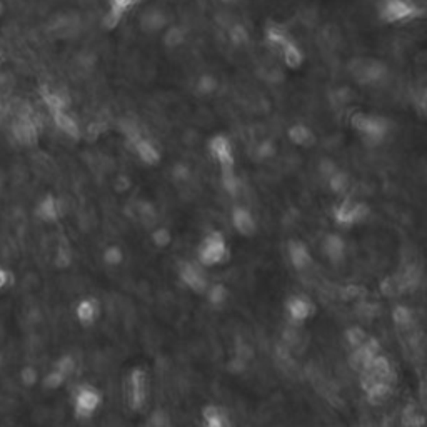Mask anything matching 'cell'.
<instances>
[{
  "instance_id": "cell-1",
  "label": "cell",
  "mask_w": 427,
  "mask_h": 427,
  "mask_svg": "<svg viewBox=\"0 0 427 427\" xmlns=\"http://www.w3.org/2000/svg\"><path fill=\"white\" fill-rule=\"evenodd\" d=\"M349 125L357 137L369 147H379L386 144L392 132L391 121L382 114L357 110L349 117Z\"/></svg>"
},
{
  "instance_id": "cell-9",
  "label": "cell",
  "mask_w": 427,
  "mask_h": 427,
  "mask_svg": "<svg viewBox=\"0 0 427 427\" xmlns=\"http://www.w3.org/2000/svg\"><path fill=\"white\" fill-rule=\"evenodd\" d=\"M62 214V201L56 194H45L34 207V215H36L37 221L44 222V224H56V222L60 221Z\"/></svg>"
},
{
  "instance_id": "cell-8",
  "label": "cell",
  "mask_w": 427,
  "mask_h": 427,
  "mask_svg": "<svg viewBox=\"0 0 427 427\" xmlns=\"http://www.w3.org/2000/svg\"><path fill=\"white\" fill-rule=\"evenodd\" d=\"M138 3H141V0H107V10L102 17L103 29H117L125 15L136 9Z\"/></svg>"
},
{
  "instance_id": "cell-38",
  "label": "cell",
  "mask_w": 427,
  "mask_h": 427,
  "mask_svg": "<svg viewBox=\"0 0 427 427\" xmlns=\"http://www.w3.org/2000/svg\"><path fill=\"white\" fill-rule=\"evenodd\" d=\"M174 177L179 182H187L188 177H191V169L184 164H177L174 167Z\"/></svg>"
},
{
  "instance_id": "cell-16",
  "label": "cell",
  "mask_w": 427,
  "mask_h": 427,
  "mask_svg": "<svg viewBox=\"0 0 427 427\" xmlns=\"http://www.w3.org/2000/svg\"><path fill=\"white\" fill-rule=\"evenodd\" d=\"M286 310L294 324H302V322H306L314 314L315 307L309 297H306L302 294H295L291 295L289 301H287Z\"/></svg>"
},
{
  "instance_id": "cell-7",
  "label": "cell",
  "mask_w": 427,
  "mask_h": 427,
  "mask_svg": "<svg viewBox=\"0 0 427 427\" xmlns=\"http://www.w3.org/2000/svg\"><path fill=\"white\" fill-rule=\"evenodd\" d=\"M207 151L219 169H234L236 167V152H234L232 141L224 134H215L207 142Z\"/></svg>"
},
{
  "instance_id": "cell-37",
  "label": "cell",
  "mask_w": 427,
  "mask_h": 427,
  "mask_svg": "<svg viewBox=\"0 0 427 427\" xmlns=\"http://www.w3.org/2000/svg\"><path fill=\"white\" fill-rule=\"evenodd\" d=\"M207 294H209L210 301H212L214 304H221V302L225 299L227 291H225V287H224V286H221V284H215V286L209 287V291H207Z\"/></svg>"
},
{
  "instance_id": "cell-25",
  "label": "cell",
  "mask_w": 427,
  "mask_h": 427,
  "mask_svg": "<svg viewBox=\"0 0 427 427\" xmlns=\"http://www.w3.org/2000/svg\"><path fill=\"white\" fill-rule=\"evenodd\" d=\"M219 175H221V186L224 188L225 194H229L230 197H236L239 195L242 188V180L239 174L234 169H219Z\"/></svg>"
},
{
  "instance_id": "cell-24",
  "label": "cell",
  "mask_w": 427,
  "mask_h": 427,
  "mask_svg": "<svg viewBox=\"0 0 427 427\" xmlns=\"http://www.w3.org/2000/svg\"><path fill=\"white\" fill-rule=\"evenodd\" d=\"M129 398H130V404L132 407H141L142 402L145 399V376L142 371L134 372L129 379Z\"/></svg>"
},
{
  "instance_id": "cell-39",
  "label": "cell",
  "mask_w": 427,
  "mask_h": 427,
  "mask_svg": "<svg viewBox=\"0 0 427 427\" xmlns=\"http://www.w3.org/2000/svg\"><path fill=\"white\" fill-rule=\"evenodd\" d=\"M10 279H12V274H10V271H7V269L0 267V291H2L3 287L9 286Z\"/></svg>"
},
{
  "instance_id": "cell-31",
  "label": "cell",
  "mask_w": 427,
  "mask_h": 427,
  "mask_svg": "<svg viewBox=\"0 0 427 427\" xmlns=\"http://www.w3.org/2000/svg\"><path fill=\"white\" fill-rule=\"evenodd\" d=\"M392 317H394V322L398 324L401 329H407V327H413L414 324V317H413V310L407 309L404 306H398L392 313Z\"/></svg>"
},
{
  "instance_id": "cell-35",
  "label": "cell",
  "mask_w": 427,
  "mask_h": 427,
  "mask_svg": "<svg viewBox=\"0 0 427 427\" xmlns=\"http://www.w3.org/2000/svg\"><path fill=\"white\" fill-rule=\"evenodd\" d=\"M345 337H347V342L351 344L352 349L359 347V345H363L364 342L369 339L361 327H352V329H349L347 332H345Z\"/></svg>"
},
{
  "instance_id": "cell-13",
  "label": "cell",
  "mask_w": 427,
  "mask_h": 427,
  "mask_svg": "<svg viewBox=\"0 0 427 427\" xmlns=\"http://www.w3.org/2000/svg\"><path fill=\"white\" fill-rule=\"evenodd\" d=\"M321 249L324 252L326 259L334 265L344 263L345 254H347V244H345L344 237L337 232H327L322 237Z\"/></svg>"
},
{
  "instance_id": "cell-28",
  "label": "cell",
  "mask_w": 427,
  "mask_h": 427,
  "mask_svg": "<svg viewBox=\"0 0 427 427\" xmlns=\"http://www.w3.org/2000/svg\"><path fill=\"white\" fill-rule=\"evenodd\" d=\"M204 419H206V427H230L229 419L219 407H206L204 409Z\"/></svg>"
},
{
  "instance_id": "cell-14",
  "label": "cell",
  "mask_w": 427,
  "mask_h": 427,
  "mask_svg": "<svg viewBox=\"0 0 427 427\" xmlns=\"http://www.w3.org/2000/svg\"><path fill=\"white\" fill-rule=\"evenodd\" d=\"M134 154L138 160H141L144 165H149V167H154V165H159L160 160H162V152L160 149L157 147V144L151 138L147 137H138L137 141H134L130 144Z\"/></svg>"
},
{
  "instance_id": "cell-22",
  "label": "cell",
  "mask_w": 427,
  "mask_h": 427,
  "mask_svg": "<svg viewBox=\"0 0 427 427\" xmlns=\"http://www.w3.org/2000/svg\"><path fill=\"white\" fill-rule=\"evenodd\" d=\"M40 99H42V103H44L45 109L49 110V114L51 115L71 109V102H69V97L64 94V92L52 90V88H44L40 94Z\"/></svg>"
},
{
  "instance_id": "cell-15",
  "label": "cell",
  "mask_w": 427,
  "mask_h": 427,
  "mask_svg": "<svg viewBox=\"0 0 427 427\" xmlns=\"http://www.w3.org/2000/svg\"><path fill=\"white\" fill-rule=\"evenodd\" d=\"M287 257L292 267L297 272H304L310 267L314 263L310 249L301 239H291L287 242Z\"/></svg>"
},
{
  "instance_id": "cell-29",
  "label": "cell",
  "mask_w": 427,
  "mask_h": 427,
  "mask_svg": "<svg viewBox=\"0 0 427 427\" xmlns=\"http://www.w3.org/2000/svg\"><path fill=\"white\" fill-rule=\"evenodd\" d=\"M219 88V80L217 77H214L212 74H202L195 82V92L202 97H209L212 95L215 90Z\"/></svg>"
},
{
  "instance_id": "cell-36",
  "label": "cell",
  "mask_w": 427,
  "mask_h": 427,
  "mask_svg": "<svg viewBox=\"0 0 427 427\" xmlns=\"http://www.w3.org/2000/svg\"><path fill=\"white\" fill-rule=\"evenodd\" d=\"M56 263L59 267H67V265L72 263V252L69 245H64V244L59 245V249H57Z\"/></svg>"
},
{
  "instance_id": "cell-40",
  "label": "cell",
  "mask_w": 427,
  "mask_h": 427,
  "mask_svg": "<svg viewBox=\"0 0 427 427\" xmlns=\"http://www.w3.org/2000/svg\"><path fill=\"white\" fill-rule=\"evenodd\" d=\"M3 112H5V102H3V99L0 97V122H2V119H3Z\"/></svg>"
},
{
  "instance_id": "cell-17",
  "label": "cell",
  "mask_w": 427,
  "mask_h": 427,
  "mask_svg": "<svg viewBox=\"0 0 427 427\" xmlns=\"http://www.w3.org/2000/svg\"><path fill=\"white\" fill-rule=\"evenodd\" d=\"M53 125H56V129L59 130L60 134L65 137L72 138V141H80L84 136L82 132V127H80L79 121L74 117V115L71 114V110H64V112H59V114H53L51 115Z\"/></svg>"
},
{
  "instance_id": "cell-5",
  "label": "cell",
  "mask_w": 427,
  "mask_h": 427,
  "mask_svg": "<svg viewBox=\"0 0 427 427\" xmlns=\"http://www.w3.org/2000/svg\"><path fill=\"white\" fill-rule=\"evenodd\" d=\"M351 75L359 86L377 87L389 77V69L379 59H357L351 65Z\"/></svg>"
},
{
  "instance_id": "cell-42",
  "label": "cell",
  "mask_w": 427,
  "mask_h": 427,
  "mask_svg": "<svg viewBox=\"0 0 427 427\" xmlns=\"http://www.w3.org/2000/svg\"><path fill=\"white\" fill-rule=\"evenodd\" d=\"M221 2H222V3H232L234 0H221Z\"/></svg>"
},
{
  "instance_id": "cell-3",
  "label": "cell",
  "mask_w": 427,
  "mask_h": 427,
  "mask_svg": "<svg viewBox=\"0 0 427 427\" xmlns=\"http://www.w3.org/2000/svg\"><path fill=\"white\" fill-rule=\"evenodd\" d=\"M372 210L371 206L364 201H357L352 197L339 199V202L332 207V219L334 224L341 229H352L364 224L371 217Z\"/></svg>"
},
{
  "instance_id": "cell-33",
  "label": "cell",
  "mask_w": 427,
  "mask_h": 427,
  "mask_svg": "<svg viewBox=\"0 0 427 427\" xmlns=\"http://www.w3.org/2000/svg\"><path fill=\"white\" fill-rule=\"evenodd\" d=\"M277 147L274 142L271 138H265V141L260 142L259 145L256 147V157L259 160H269L276 156Z\"/></svg>"
},
{
  "instance_id": "cell-19",
  "label": "cell",
  "mask_w": 427,
  "mask_h": 427,
  "mask_svg": "<svg viewBox=\"0 0 427 427\" xmlns=\"http://www.w3.org/2000/svg\"><path fill=\"white\" fill-rule=\"evenodd\" d=\"M279 56L280 59H282L284 65H286L287 69H291V71H299V69L306 64V52H304V49L297 44L295 38H292V40L287 42V44L280 49Z\"/></svg>"
},
{
  "instance_id": "cell-12",
  "label": "cell",
  "mask_w": 427,
  "mask_h": 427,
  "mask_svg": "<svg viewBox=\"0 0 427 427\" xmlns=\"http://www.w3.org/2000/svg\"><path fill=\"white\" fill-rule=\"evenodd\" d=\"M230 224L242 237H254L257 232L256 215L252 214L251 209L244 206L234 207L232 212H230Z\"/></svg>"
},
{
  "instance_id": "cell-23",
  "label": "cell",
  "mask_w": 427,
  "mask_h": 427,
  "mask_svg": "<svg viewBox=\"0 0 427 427\" xmlns=\"http://www.w3.org/2000/svg\"><path fill=\"white\" fill-rule=\"evenodd\" d=\"M292 38L294 37L291 36L289 30H287L286 27L280 24H274V22H271V24L265 27V30H264L265 44L277 52H279L280 49L287 44V42L292 40Z\"/></svg>"
},
{
  "instance_id": "cell-2",
  "label": "cell",
  "mask_w": 427,
  "mask_h": 427,
  "mask_svg": "<svg viewBox=\"0 0 427 427\" xmlns=\"http://www.w3.org/2000/svg\"><path fill=\"white\" fill-rule=\"evenodd\" d=\"M424 9L414 0H380L377 5V17L386 25H404L419 21Z\"/></svg>"
},
{
  "instance_id": "cell-20",
  "label": "cell",
  "mask_w": 427,
  "mask_h": 427,
  "mask_svg": "<svg viewBox=\"0 0 427 427\" xmlns=\"http://www.w3.org/2000/svg\"><path fill=\"white\" fill-rule=\"evenodd\" d=\"M167 15H165L160 9H151L145 10L142 14L141 21H138V27L144 30L145 34H154V32H162L167 29Z\"/></svg>"
},
{
  "instance_id": "cell-27",
  "label": "cell",
  "mask_w": 427,
  "mask_h": 427,
  "mask_svg": "<svg viewBox=\"0 0 427 427\" xmlns=\"http://www.w3.org/2000/svg\"><path fill=\"white\" fill-rule=\"evenodd\" d=\"M99 314V306L97 302L92 301V299H84L82 302L77 307V317L80 319V322L84 324H92L95 321Z\"/></svg>"
},
{
  "instance_id": "cell-30",
  "label": "cell",
  "mask_w": 427,
  "mask_h": 427,
  "mask_svg": "<svg viewBox=\"0 0 427 427\" xmlns=\"http://www.w3.org/2000/svg\"><path fill=\"white\" fill-rule=\"evenodd\" d=\"M227 37H229L230 44L236 45V47H244L245 44H249V30L244 24H234L230 25L229 32H227Z\"/></svg>"
},
{
  "instance_id": "cell-32",
  "label": "cell",
  "mask_w": 427,
  "mask_h": 427,
  "mask_svg": "<svg viewBox=\"0 0 427 427\" xmlns=\"http://www.w3.org/2000/svg\"><path fill=\"white\" fill-rule=\"evenodd\" d=\"M102 257H103V263H106L107 265H112V267H115V265L122 264V260H124V251H122L119 245H109V247L103 251Z\"/></svg>"
},
{
  "instance_id": "cell-11",
  "label": "cell",
  "mask_w": 427,
  "mask_h": 427,
  "mask_svg": "<svg viewBox=\"0 0 427 427\" xmlns=\"http://www.w3.org/2000/svg\"><path fill=\"white\" fill-rule=\"evenodd\" d=\"M101 406V394L94 387L84 386L75 392L74 409L79 417H90Z\"/></svg>"
},
{
  "instance_id": "cell-21",
  "label": "cell",
  "mask_w": 427,
  "mask_h": 427,
  "mask_svg": "<svg viewBox=\"0 0 427 427\" xmlns=\"http://www.w3.org/2000/svg\"><path fill=\"white\" fill-rule=\"evenodd\" d=\"M326 184H327V188H329V191L332 192L336 197L344 199V197H347L349 191H351L352 180L347 172L342 171L341 167H337L332 174L327 177Z\"/></svg>"
},
{
  "instance_id": "cell-6",
  "label": "cell",
  "mask_w": 427,
  "mask_h": 427,
  "mask_svg": "<svg viewBox=\"0 0 427 427\" xmlns=\"http://www.w3.org/2000/svg\"><path fill=\"white\" fill-rule=\"evenodd\" d=\"M10 134H12L14 141L17 144L24 145V147H30L36 145L40 137V125L36 121L30 110H19L17 117L10 125Z\"/></svg>"
},
{
  "instance_id": "cell-10",
  "label": "cell",
  "mask_w": 427,
  "mask_h": 427,
  "mask_svg": "<svg viewBox=\"0 0 427 427\" xmlns=\"http://www.w3.org/2000/svg\"><path fill=\"white\" fill-rule=\"evenodd\" d=\"M179 276L180 280L191 291L197 292V294H204V292L209 291V282H207V277L204 274L201 264L184 263L179 269Z\"/></svg>"
},
{
  "instance_id": "cell-41",
  "label": "cell",
  "mask_w": 427,
  "mask_h": 427,
  "mask_svg": "<svg viewBox=\"0 0 427 427\" xmlns=\"http://www.w3.org/2000/svg\"><path fill=\"white\" fill-rule=\"evenodd\" d=\"M422 103H424V109L427 110V87L424 88V92H422Z\"/></svg>"
},
{
  "instance_id": "cell-4",
  "label": "cell",
  "mask_w": 427,
  "mask_h": 427,
  "mask_svg": "<svg viewBox=\"0 0 427 427\" xmlns=\"http://www.w3.org/2000/svg\"><path fill=\"white\" fill-rule=\"evenodd\" d=\"M197 259L202 267H215L229 259V244L224 234L212 230L204 237L197 249Z\"/></svg>"
},
{
  "instance_id": "cell-18",
  "label": "cell",
  "mask_w": 427,
  "mask_h": 427,
  "mask_svg": "<svg viewBox=\"0 0 427 427\" xmlns=\"http://www.w3.org/2000/svg\"><path fill=\"white\" fill-rule=\"evenodd\" d=\"M287 138L292 145L301 149H310L314 147L315 142H317V136L313 130V127H309L304 122H294L287 129Z\"/></svg>"
},
{
  "instance_id": "cell-34",
  "label": "cell",
  "mask_w": 427,
  "mask_h": 427,
  "mask_svg": "<svg viewBox=\"0 0 427 427\" xmlns=\"http://www.w3.org/2000/svg\"><path fill=\"white\" fill-rule=\"evenodd\" d=\"M151 239L157 247H167L172 241V234L167 227H157V229L152 230Z\"/></svg>"
},
{
  "instance_id": "cell-26",
  "label": "cell",
  "mask_w": 427,
  "mask_h": 427,
  "mask_svg": "<svg viewBox=\"0 0 427 427\" xmlns=\"http://www.w3.org/2000/svg\"><path fill=\"white\" fill-rule=\"evenodd\" d=\"M186 37H187V34H186V30L182 29V27L171 25L164 30L162 42H164L165 47L171 49V51H174V49L180 47V45L186 42Z\"/></svg>"
}]
</instances>
